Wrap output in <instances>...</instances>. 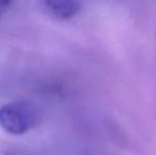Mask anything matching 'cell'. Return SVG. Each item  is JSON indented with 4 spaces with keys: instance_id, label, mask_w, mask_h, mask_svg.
<instances>
[{
    "instance_id": "cell-2",
    "label": "cell",
    "mask_w": 156,
    "mask_h": 155,
    "mask_svg": "<svg viewBox=\"0 0 156 155\" xmlns=\"http://www.w3.org/2000/svg\"><path fill=\"white\" fill-rule=\"evenodd\" d=\"M37 8L44 15L55 20H68L81 9L80 0H37Z\"/></svg>"
},
{
    "instance_id": "cell-1",
    "label": "cell",
    "mask_w": 156,
    "mask_h": 155,
    "mask_svg": "<svg viewBox=\"0 0 156 155\" xmlns=\"http://www.w3.org/2000/svg\"><path fill=\"white\" fill-rule=\"evenodd\" d=\"M41 120L34 104L28 101H14L0 106V128L12 135L25 134Z\"/></svg>"
},
{
    "instance_id": "cell-3",
    "label": "cell",
    "mask_w": 156,
    "mask_h": 155,
    "mask_svg": "<svg viewBox=\"0 0 156 155\" xmlns=\"http://www.w3.org/2000/svg\"><path fill=\"white\" fill-rule=\"evenodd\" d=\"M12 0H0V16L2 14L6 12L9 8H10V4Z\"/></svg>"
}]
</instances>
